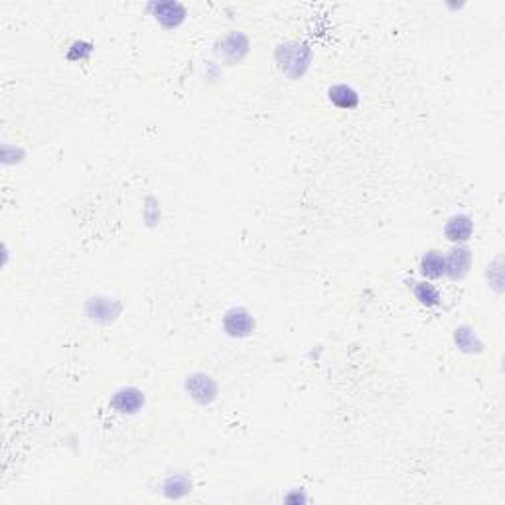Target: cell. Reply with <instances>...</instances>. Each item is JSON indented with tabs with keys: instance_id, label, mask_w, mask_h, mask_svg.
I'll use <instances>...</instances> for the list:
<instances>
[{
	"instance_id": "obj_1",
	"label": "cell",
	"mask_w": 505,
	"mask_h": 505,
	"mask_svg": "<svg viewBox=\"0 0 505 505\" xmlns=\"http://www.w3.org/2000/svg\"><path fill=\"white\" fill-rule=\"evenodd\" d=\"M276 60L281 63V69L290 77L304 74L310 62V50L300 43H284L276 50Z\"/></svg>"
},
{
	"instance_id": "obj_2",
	"label": "cell",
	"mask_w": 505,
	"mask_h": 505,
	"mask_svg": "<svg viewBox=\"0 0 505 505\" xmlns=\"http://www.w3.org/2000/svg\"><path fill=\"white\" fill-rule=\"evenodd\" d=\"M223 328L225 332L233 337H245L249 336L255 328L251 314L245 308H231L225 318H223Z\"/></svg>"
},
{
	"instance_id": "obj_3",
	"label": "cell",
	"mask_w": 505,
	"mask_h": 505,
	"mask_svg": "<svg viewBox=\"0 0 505 505\" xmlns=\"http://www.w3.org/2000/svg\"><path fill=\"white\" fill-rule=\"evenodd\" d=\"M186 387H188L189 395L198 403H201V405L211 403V400L215 399V393H217L213 379L210 375H203V373H194L191 377H188Z\"/></svg>"
},
{
	"instance_id": "obj_4",
	"label": "cell",
	"mask_w": 505,
	"mask_h": 505,
	"mask_svg": "<svg viewBox=\"0 0 505 505\" xmlns=\"http://www.w3.org/2000/svg\"><path fill=\"white\" fill-rule=\"evenodd\" d=\"M472 263V252L466 247H458L448 252V257H444V274H448L450 278H462L468 273Z\"/></svg>"
},
{
	"instance_id": "obj_5",
	"label": "cell",
	"mask_w": 505,
	"mask_h": 505,
	"mask_svg": "<svg viewBox=\"0 0 505 505\" xmlns=\"http://www.w3.org/2000/svg\"><path fill=\"white\" fill-rule=\"evenodd\" d=\"M154 14H156V20L160 24H164L166 28H174L178 26L180 22L184 20V6H180L178 2H158V4H152L150 6Z\"/></svg>"
},
{
	"instance_id": "obj_6",
	"label": "cell",
	"mask_w": 505,
	"mask_h": 505,
	"mask_svg": "<svg viewBox=\"0 0 505 505\" xmlns=\"http://www.w3.org/2000/svg\"><path fill=\"white\" fill-rule=\"evenodd\" d=\"M473 231V225H472V220L470 217H466V215H456L452 220L446 223V237L454 243H464L470 239V235Z\"/></svg>"
},
{
	"instance_id": "obj_7",
	"label": "cell",
	"mask_w": 505,
	"mask_h": 505,
	"mask_svg": "<svg viewBox=\"0 0 505 505\" xmlns=\"http://www.w3.org/2000/svg\"><path fill=\"white\" fill-rule=\"evenodd\" d=\"M142 403H144L142 393L138 389L128 387V389H121L116 393L115 399H113V407L119 412H137L142 407Z\"/></svg>"
},
{
	"instance_id": "obj_8",
	"label": "cell",
	"mask_w": 505,
	"mask_h": 505,
	"mask_svg": "<svg viewBox=\"0 0 505 505\" xmlns=\"http://www.w3.org/2000/svg\"><path fill=\"white\" fill-rule=\"evenodd\" d=\"M330 99H332L334 105L342 107V109H354V107H358L359 103L358 93H356L351 87H347V85H336V87H332V89H330Z\"/></svg>"
},
{
	"instance_id": "obj_9",
	"label": "cell",
	"mask_w": 505,
	"mask_h": 505,
	"mask_svg": "<svg viewBox=\"0 0 505 505\" xmlns=\"http://www.w3.org/2000/svg\"><path fill=\"white\" fill-rule=\"evenodd\" d=\"M421 271L431 278H438L444 274V257L438 251L426 252L421 261Z\"/></svg>"
},
{
	"instance_id": "obj_10",
	"label": "cell",
	"mask_w": 505,
	"mask_h": 505,
	"mask_svg": "<svg viewBox=\"0 0 505 505\" xmlns=\"http://www.w3.org/2000/svg\"><path fill=\"white\" fill-rule=\"evenodd\" d=\"M415 296L421 300L422 304L426 306H436L440 302V295H438V290L432 286V284H426V283H419L415 286Z\"/></svg>"
},
{
	"instance_id": "obj_11",
	"label": "cell",
	"mask_w": 505,
	"mask_h": 505,
	"mask_svg": "<svg viewBox=\"0 0 505 505\" xmlns=\"http://www.w3.org/2000/svg\"><path fill=\"white\" fill-rule=\"evenodd\" d=\"M456 344L462 347L464 351H478L480 349V342H478V337L473 336L472 332L468 330V328H460V330H456Z\"/></svg>"
}]
</instances>
